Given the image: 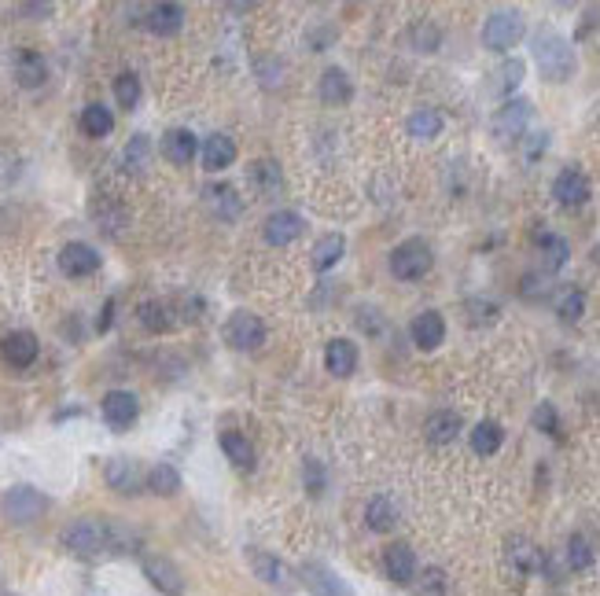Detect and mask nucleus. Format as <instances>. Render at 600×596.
Returning <instances> with one entry per match:
<instances>
[{
	"label": "nucleus",
	"instance_id": "nucleus-1",
	"mask_svg": "<svg viewBox=\"0 0 600 596\" xmlns=\"http://www.w3.org/2000/svg\"><path fill=\"white\" fill-rule=\"evenodd\" d=\"M63 545L78 560H99L104 552H129L137 538L115 519H78L63 530Z\"/></svg>",
	"mask_w": 600,
	"mask_h": 596
},
{
	"label": "nucleus",
	"instance_id": "nucleus-2",
	"mask_svg": "<svg viewBox=\"0 0 600 596\" xmlns=\"http://www.w3.org/2000/svg\"><path fill=\"white\" fill-rule=\"evenodd\" d=\"M531 52H534V63H538V70H542L545 81H567V77H574V70H578V56H574L571 41H567L564 34L549 30V26H542V30L534 34Z\"/></svg>",
	"mask_w": 600,
	"mask_h": 596
},
{
	"label": "nucleus",
	"instance_id": "nucleus-3",
	"mask_svg": "<svg viewBox=\"0 0 600 596\" xmlns=\"http://www.w3.org/2000/svg\"><path fill=\"white\" fill-rule=\"evenodd\" d=\"M0 509H5L8 523L26 527V523H34V519H41L48 512V497L41 489H34V486H12L5 493V501H0Z\"/></svg>",
	"mask_w": 600,
	"mask_h": 596
},
{
	"label": "nucleus",
	"instance_id": "nucleus-4",
	"mask_svg": "<svg viewBox=\"0 0 600 596\" xmlns=\"http://www.w3.org/2000/svg\"><path fill=\"white\" fill-rule=\"evenodd\" d=\"M523 37V15L512 12V8H502V12H493L486 23H482V45L490 52H509L516 48Z\"/></svg>",
	"mask_w": 600,
	"mask_h": 596
},
{
	"label": "nucleus",
	"instance_id": "nucleus-5",
	"mask_svg": "<svg viewBox=\"0 0 600 596\" xmlns=\"http://www.w3.org/2000/svg\"><path fill=\"white\" fill-rule=\"evenodd\" d=\"M431 269V247L420 240H406L390 251V272L398 280H420Z\"/></svg>",
	"mask_w": 600,
	"mask_h": 596
},
{
	"label": "nucleus",
	"instance_id": "nucleus-6",
	"mask_svg": "<svg viewBox=\"0 0 600 596\" xmlns=\"http://www.w3.org/2000/svg\"><path fill=\"white\" fill-rule=\"evenodd\" d=\"M225 343H229L233 350H262V346H265V324H262L254 313L240 310V313H233L229 324H225Z\"/></svg>",
	"mask_w": 600,
	"mask_h": 596
},
{
	"label": "nucleus",
	"instance_id": "nucleus-7",
	"mask_svg": "<svg viewBox=\"0 0 600 596\" xmlns=\"http://www.w3.org/2000/svg\"><path fill=\"white\" fill-rule=\"evenodd\" d=\"M298 574H303V585H306L314 596H354L350 585H347L328 563H321V560L303 563V567H298Z\"/></svg>",
	"mask_w": 600,
	"mask_h": 596
},
{
	"label": "nucleus",
	"instance_id": "nucleus-8",
	"mask_svg": "<svg viewBox=\"0 0 600 596\" xmlns=\"http://www.w3.org/2000/svg\"><path fill=\"white\" fill-rule=\"evenodd\" d=\"M531 115H534V108L527 104V99H509V104L493 115V133L502 137V140H516V137H523L527 133V126H531Z\"/></svg>",
	"mask_w": 600,
	"mask_h": 596
},
{
	"label": "nucleus",
	"instance_id": "nucleus-9",
	"mask_svg": "<svg viewBox=\"0 0 600 596\" xmlns=\"http://www.w3.org/2000/svg\"><path fill=\"white\" fill-rule=\"evenodd\" d=\"M144 578L166 596H184V574L166 556H144Z\"/></svg>",
	"mask_w": 600,
	"mask_h": 596
},
{
	"label": "nucleus",
	"instance_id": "nucleus-10",
	"mask_svg": "<svg viewBox=\"0 0 600 596\" xmlns=\"http://www.w3.org/2000/svg\"><path fill=\"white\" fill-rule=\"evenodd\" d=\"M303 229H306V221L298 218L295 211H276V214L265 218L262 236H265L269 247H287V243H295L298 236H303Z\"/></svg>",
	"mask_w": 600,
	"mask_h": 596
},
{
	"label": "nucleus",
	"instance_id": "nucleus-11",
	"mask_svg": "<svg viewBox=\"0 0 600 596\" xmlns=\"http://www.w3.org/2000/svg\"><path fill=\"white\" fill-rule=\"evenodd\" d=\"M99 409H104V420H108L115 431H126V427L137 420V413H140L137 394H129V390H108L104 402H99Z\"/></svg>",
	"mask_w": 600,
	"mask_h": 596
},
{
	"label": "nucleus",
	"instance_id": "nucleus-12",
	"mask_svg": "<svg viewBox=\"0 0 600 596\" xmlns=\"http://www.w3.org/2000/svg\"><path fill=\"white\" fill-rule=\"evenodd\" d=\"M383 570H387V578L394 585H409L417 578V552L409 545H402V541L387 545L383 549Z\"/></svg>",
	"mask_w": 600,
	"mask_h": 596
},
{
	"label": "nucleus",
	"instance_id": "nucleus-13",
	"mask_svg": "<svg viewBox=\"0 0 600 596\" xmlns=\"http://www.w3.org/2000/svg\"><path fill=\"white\" fill-rule=\"evenodd\" d=\"M59 269L67 272V276H92L96 269H99V254H96V247H88V243H67L63 251H59Z\"/></svg>",
	"mask_w": 600,
	"mask_h": 596
},
{
	"label": "nucleus",
	"instance_id": "nucleus-14",
	"mask_svg": "<svg viewBox=\"0 0 600 596\" xmlns=\"http://www.w3.org/2000/svg\"><path fill=\"white\" fill-rule=\"evenodd\" d=\"M37 350H41V343L30 332H12V335H5V343H0V354H5V361L12 368H30L37 361Z\"/></svg>",
	"mask_w": 600,
	"mask_h": 596
},
{
	"label": "nucleus",
	"instance_id": "nucleus-15",
	"mask_svg": "<svg viewBox=\"0 0 600 596\" xmlns=\"http://www.w3.org/2000/svg\"><path fill=\"white\" fill-rule=\"evenodd\" d=\"M553 195L560 207H582L589 199V180L582 170H564L556 180H553Z\"/></svg>",
	"mask_w": 600,
	"mask_h": 596
},
{
	"label": "nucleus",
	"instance_id": "nucleus-16",
	"mask_svg": "<svg viewBox=\"0 0 600 596\" xmlns=\"http://www.w3.org/2000/svg\"><path fill=\"white\" fill-rule=\"evenodd\" d=\"M104 475H108V486L119 489V493H137L140 482H144L137 460H129V457H111L108 468H104Z\"/></svg>",
	"mask_w": 600,
	"mask_h": 596
},
{
	"label": "nucleus",
	"instance_id": "nucleus-17",
	"mask_svg": "<svg viewBox=\"0 0 600 596\" xmlns=\"http://www.w3.org/2000/svg\"><path fill=\"white\" fill-rule=\"evenodd\" d=\"M247 177H251V184H254V191H258L262 199H276V195L284 191V173H280V166H276L273 159L251 162Z\"/></svg>",
	"mask_w": 600,
	"mask_h": 596
},
{
	"label": "nucleus",
	"instance_id": "nucleus-18",
	"mask_svg": "<svg viewBox=\"0 0 600 596\" xmlns=\"http://www.w3.org/2000/svg\"><path fill=\"white\" fill-rule=\"evenodd\" d=\"M203 199H207L211 214H214V218H222V221H236V218H240V211H243V203H240L236 188H229V184H211V188L203 191Z\"/></svg>",
	"mask_w": 600,
	"mask_h": 596
},
{
	"label": "nucleus",
	"instance_id": "nucleus-19",
	"mask_svg": "<svg viewBox=\"0 0 600 596\" xmlns=\"http://www.w3.org/2000/svg\"><path fill=\"white\" fill-rule=\"evenodd\" d=\"M325 368L332 375H339V379L354 375L357 372V346L350 339H332L328 350H325Z\"/></svg>",
	"mask_w": 600,
	"mask_h": 596
},
{
	"label": "nucleus",
	"instance_id": "nucleus-20",
	"mask_svg": "<svg viewBox=\"0 0 600 596\" xmlns=\"http://www.w3.org/2000/svg\"><path fill=\"white\" fill-rule=\"evenodd\" d=\"M181 23H184V8L181 5H155V8H148V19H144V26L155 37H173L181 30Z\"/></svg>",
	"mask_w": 600,
	"mask_h": 596
},
{
	"label": "nucleus",
	"instance_id": "nucleus-21",
	"mask_svg": "<svg viewBox=\"0 0 600 596\" xmlns=\"http://www.w3.org/2000/svg\"><path fill=\"white\" fill-rule=\"evenodd\" d=\"M195 133L191 129H170L166 137H162V155H166V162H173V166H188L191 159H195Z\"/></svg>",
	"mask_w": 600,
	"mask_h": 596
},
{
	"label": "nucleus",
	"instance_id": "nucleus-22",
	"mask_svg": "<svg viewBox=\"0 0 600 596\" xmlns=\"http://www.w3.org/2000/svg\"><path fill=\"white\" fill-rule=\"evenodd\" d=\"M233 162H236V144H233V137H225V133L207 137V144H203V170L218 173V170H229Z\"/></svg>",
	"mask_w": 600,
	"mask_h": 596
},
{
	"label": "nucleus",
	"instance_id": "nucleus-23",
	"mask_svg": "<svg viewBox=\"0 0 600 596\" xmlns=\"http://www.w3.org/2000/svg\"><path fill=\"white\" fill-rule=\"evenodd\" d=\"M442 339H446V321H442V313L428 310V313H420V317L413 321V343H417L420 350H435Z\"/></svg>",
	"mask_w": 600,
	"mask_h": 596
},
{
	"label": "nucleus",
	"instance_id": "nucleus-24",
	"mask_svg": "<svg viewBox=\"0 0 600 596\" xmlns=\"http://www.w3.org/2000/svg\"><path fill=\"white\" fill-rule=\"evenodd\" d=\"M424 435H428V442H431V446H450V442L460 435V416H457V413H450V409H439V413H431V416H428Z\"/></svg>",
	"mask_w": 600,
	"mask_h": 596
},
{
	"label": "nucleus",
	"instance_id": "nucleus-25",
	"mask_svg": "<svg viewBox=\"0 0 600 596\" xmlns=\"http://www.w3.org/2000/svg\"><path fill=\"white\" fill-rule=\"evenodd\" d=\"M317 92H321V104H328V108H339V104H347L350 99V77L339 70V67H328L325 74H321V85H317Z\"/></svg>",
	"mask_w": 600,
	"mask_h": 596
},
{
	"label": "nucleus",
	"instance_id": "nucleus-26",
	"mask_svg": "<svg viewBox=\"0 0 600 596\" xmlns=\"http://www.w3.org/2000/svg\"><path fill=\"white\" fill-rule=\"evenodd\" d=\"M509 567H512L516 574H534V570L545 567V560H542V552H538L527 538H512V541H509Z\"/></svg>",
	"mask_w": 600,
	"mask_h": 596
},
{
	"label": "nucleus",
	"instance_id": "nucleus-27",
	"mask_svg": "<svg viewBox=\"0 0 600 596\" xmlns=\"http://www.w3.org/2000/svg\"><path fill=\"white\" fill-rule=\"evenodd\" d=\"M251 570H254V578H262L265 585H287V581H291L287 567H284L273 552H262V549L251 552Z\"/></svg>",
	"mask_w": 600,
	"mask_h": 596
},
{
	"label": "nucleus",
	"instance_id": "nucleus-28",
	"mask_svg": "<svg viewBox=\"0 0 600 596\" xmlns=\"http://www.w3.org/2000/svg\"><path fill=\"white\" fill-rule=\"evenodd\" d=\"M502 442H505L502 424H493V420L475 424V431H471V449H475L479 457H493L497 449H502Z\"/></svg>",
	"mask_w": 600,
	"mask_h": 596
},
{
	"label": "nucleus",
	"instance_id": "nucleus-29",
	"mask_svg": "<svg viewBox=\"0 0 600 596\" xmlns=\"http://www.w3.org/2000/svg\"><path fill=\"white\" fill-rule=\"evenodd\" d=\"M222 449H225V457H229L240 471H251V468H254V446H251L240 431H225V435H222Z\"/></svg>",
	"mask_w": 600,
	"mask_h": 596
},
{
	"label": "nucleus",
	"instance_id": "nucleus-30",
	"mask_svg": "<svg viewBox=\"0 0 600 596\" xmlns=\"http://www.w3.org/2000/svg\"><path fill=\"white\" fill-rule=\"evenodd\" d=\"M365 523H368V530H376V534H387V530L398 523V512H394V505H390V497H372L368 509H365Z\"/></svg>",
	"mask_w": 600,
	"mask_h": 596
},
{
	"label": "nucleus",
	"instance_id": "nucleus-31",
	"mask_svg": "<svg viewBox=\"0 0 600 596\" xmlns=\"http://www.w3.org/2000/svg\"><path fill=\"white\" fill-rule=\"evenodd\" d=\"M343 251H347V240L339 236V232H328V236H321L317 243H314V269H332L339 258H343Z\"/></svg>",
	"mask_w": 600,
	"mask_h": 596
},
{
	"label": "nucleus",
	"instance_id": "nucleus-32",
	"mask_svg": "<svg viewBox=\"0 0 600 596\" xmlns=\"http://www.w3.org/2000/svg\"><path fill=\"white\" fill-rule=\"evenodd\" d=\"M81 129H85V137H108L115 129V118L104 104H88L81 111Z\"/></svg>",
	"mask_w": 600,
	"mask_h": 596
},
{
	"label": "nucleus",
	"instance_id": "nucleus-33",
	"mask_svg": "<svg viewBox=\"0 0 600 596\" xmlns=\"http://www.w3.org/2000/svg\"><path fill=\"white\" fill-rule=\"evenodd\" d=\"M16 77H19L23 88H37V85L45 81V59H41L37 52H19V59H16Z\"/></svg>",
	"mask_w": 600,
	"mask_h": 596
},
{
	"label": "nucleus",
	"instance_id": "nucleus-34",
	"mask_svg": "<svg viewBox=\"0 0 600 596\" xmlns=\"http://www.w3.org/2000/svg\"><path fill=\"white\" fill-rule=\"evenodd\" d=\"M439 133H442V115H439V111L420 108V111L409 115V137H417V140H435Z\"/></svg>",
	"mask_w": 600,
	"mask_h": 596
},
{
	"label": "nucleus",
	"instance_id": "nucleus-35",
	"mask_svg": "<svg viewBox=\"0 0 600 596\" xmlns=\"http://www.w3.org/2000/svg\"><path fill=\"white\" fill-rule=\"evenodd\" d=\"M538 247H542V254H545V269H549V272H556L560 265H567L571 247H567L564 236H556V232H538Z\"/></svg>",
	"mask_w": 600,
	"mask_h": 596
},
{
	"label": "nucleus",
	"instance_id": "nucleus-36",
	"mask_svg": "<svg viewBox=\"0 0 600 596\" xmlns=\"http://www.w3.org/2000/svg\"><path fill=\"white\" fill-rule=\"evenodd\" d=\"M148 489L159 493V497H173L181 489V471L173 464H155L148 471Z\"/></svg>",
	"mask_w": 600,
	"mask_h": 596
},
{
	"label": "nucleus",
	"instance_id": "nucleus-37",
	"mask_svg": "<svg viewBox=\"0 0 600 596\" xmlns=\"http://www.w3.org/2000/svg\"><path fill=\"white\" fill-rule=\"evenodd\" d=\"M137 317H140V324H144L148 332H166V328L173 324L170 306H166V303H155V298H148V303L137 306Z\"/></svg>",
	"mask_w": 600,
	"mask_h": 596
},
{
	"label": "nucleus",
	"instance_id": "nucleus-38",
	"mask_svg": "<svg viewBox=\"0 0 600 596\" xmlns=\"http://www.w3.org/2000/svg\"><path fill=\"white\" fill-rule=\"evenodd\" d=\"M523 74H527V63L523 59H505L502 70H497V92H502V96L516 92L523 85Z\"/></svg>",
	"mask_w": 600,
	"mask_h": 596
},
{
	"label": "nucleus",
	"instance_id": "nucleus-39",
	"mask_svg": "<svg viewBox=\"0 0 600 596\" xmlns=\"http://www.w3.org/2000/svg\"><path fill=\"white\" fill-rule=\"evenodd\" d=\"M115 99H119V108H126V111H133L137 104H140V77L137 74H119L115 77Z\"/></svg>",
	"mask_w": 600,
	"mask_h": 596
},
{
	"label": "nucleus",
	"instance_id": "nucleus-40",
	"mask_svg": "<svg viewBox=\"0 0 600 596\" xmlns=\"http://www.w3.org/2000/svg\"><path fill=\"white\" fill-rule=\"evenodd\" d=\"M567 563H571V570H589L593 567V549H589V541L582 534L567 538Z\"/></svg>",
	"mask_w": 600,
	"mask_h": 596
},
{
	"label": "nucleus",
	"instance_id": "nucleus-41",
	"mask_svg": "<svg viewBox=\"0 0 600 596\" xmlns=\"http://www.w3.org/2000/svg\"><path fill=\"white\" fill-rule=\"evenodd\" d=\"M148 159H151V140H148L144 133H137V137L126 144V166H129L133 173H140V170L148 166Z\"/></svg>",
	"mask_w": 600,
	"mask_h": 596
},
{
	"label": "nucleus",
	"instance_id": "nucleus-42",
	"mask_svg": "<svg viewBox=\"0 0 600 596\" xmlns=\"http://www.w3.org/2000/svg\"><path fill=\"white\" fill-rule=\"evenodd\" d=\"M556 310H560V317H564V321H578V317H582V310H585V298H582V291H578V287L564 291V294H560V303H556Z\"/></svg>",
	"mask_w": 600,
	"mask_h": 596
},
{
	"label": "nucleus",
	"instance_id": "nucleus-43",
	"mask_svg": "<svg viewBox=\"0 0 600 596\" xmlns=\"http://www.w3.org/2000/svg\"><path fill=\"white\" fill-rule=\"evenodd\" d=\"M417 596H446V574H442L439 567H428V570L420 574Z\"/></svg>",
	"mask_w": 600,
	"mask_h": 596
},
{
	"label": "nucleus",
	"instance_id": "nucleus-44",
	"mask_svg": "<svg viewBox=\"0 0 600 596\" xmlns=\"http://www.w3.org/2000/svg\"><path fill=\"white\" fill-rule=\"evenodd\" d=\"M439 41H442V34H439L431 23H417V26H413V45H417V52H435Z\"/></svg>",
	"mask_w": 600,
	"mask_h": 596
},
{
	"label": "nucleus",
	"instance_id": "nucleus-45",
	"mask_svg": "<svg viewBox=\"0 0 600 596\" xmlns=\"http://www.w3.org/2000/svg\"><path fill=\"white\" fill-rule=\"evenodd\" d=\"M531 424H534L538 431H545V435H556V431H560V416H556V409H553L549 402H542V406L534 409Z\"/></svg>",
	"mask_w": 600,
	"mask_h": 596
},
{
	"label": "nucleus",
	"instance_id": "nucleus-46",
	"mask_svg": "<svg viewBox=\"0 0 600 596\" xmlns=\"http://www.w3.org/2000/svg\"><path fill=\"white\" fill-rule=\"evenodd\" d=\"M306 486H310V493H321L325 489V468L317 460H306Z\"/></svg>",
	"mask_w": 600,
	"mask_h": 596
},
{
	"label": "nucleus",
	"instance_id": "nucleus-47",
	"mask_svg": "<svg viewBox=\"0 0 600 596\" xmlns=\"http://www.w3.org/2000/svg\"><path fill=\"white\" fill-rule=\"evenodd\" d=\"M19 15H52V5H19Z\"/></svg>",
	"mask_w": 600,
	"mask_h": 596
},
{
	"label": "nucleus",
	"instance_id": "nucleus-48",
	"mask_svg": "<svg viewBox=\"0 0 600 596\" xmlns=\"http://www.w3.org/2000/svg\"><path fill=\"white\" fill-rule=\"evenodd\" d=\"M5 596H8V592H5Z\"/></svg>",
	"mask_w": 600,
	"mask_h": 596
}]
</instances>
